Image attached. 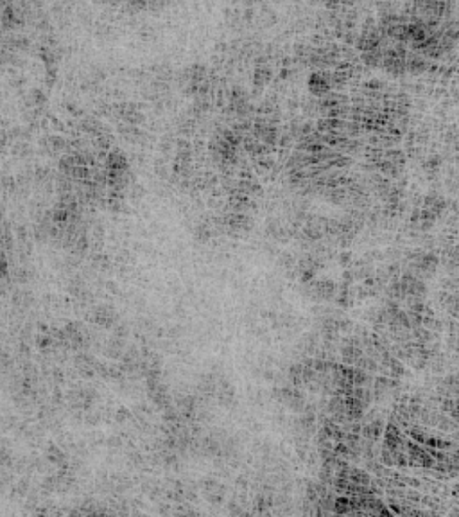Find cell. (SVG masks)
Wrapping results in <instances>:
<instances>
[{
	"label": "cell",
	"instance_id": "obj_3",
	"mask_svg": "<svg viewBox=\"0 0 459 517\" xmlns=\"http://www.w3.org/2000/svg\"><path fill=\"white\" fill-rule=\"evenodd\" d=\"M425 69H427V61L424 58L415 54H407V58H405V70L418 74V72H424Z\"/></svg>",
	"mask_w": 459,
	"mask_h": 517
},
{
	"label": "cell",
	"instance_id": "obj_4",
	"mask_svg": "<svg viewBox=\"0 0 459 517\" xmlns=\"http://www.w3.org/2000/svg\"><path fill=\"white\" fill-rule=\"evenodd\" d=\"M345 471L348 474H345L343 478H346L348 481L357 483V485H362V487L370 483V476H368L364 471H359V469H348V467H345Z\"/></svg>",
	"mask_w": 459,
	"mask_h": 517
},
{
	"label": "cell",
	"instance_id": "obj_7",
	"mask_svg": "<svg viewBox=\"0 0 459 517\" xmlns=\"http://www.w3.org/2000/svg\"><path fill=\"white\" fill-rule=\"evenodd\" d=\"M269 78H271V72H269L267 69H264V67H260V69H257V72H255V84L267 83Z\"/></svg>",
	"mask_w": 459,
	"mask_h": 517
},
{
	"label": "cell",
	"instance_id": "obj_5",
	"mask_svg": "<svg viewBox=\"0 0 459 517\" xmlns=\"http://www.w3.org/2000/svg\"><path fill=\"white\" fill-rule=\"evenodd\" d=\"M380 59H382V52H380V49H373V50H366V52H362V61H364L368 67H380Z\"/></svg>",
	"mask_w": 459,
	"mask_h": 517
},
{
	"label": "cell",
	"instance_id": "obj_6",
	"mask_svg": "<svg viewBox=\"0 0 459 517\" xmlns=\"http://www.w3.org/2000/svg\"><path fill=\"white\" fill-rule=\"evenodd\" d=\"M126 7L133 13L139 11H145L149 7V0H126Z\"/></svg>",
	"mask_w": 459,
	"mask_h": 517
},
{
	"label": "cell",
	"instance_id": "obj_8",
	"mask_svg": "<svg viewBox=\"0 0 459 517\" xmlns=\"http://www.w3.org/2000/svg\"><path fill=\"white\" fill-rule=\"evenodd\" d=\"M97 2H103V4H111V5H115V4H119V2H122V0H97Z\"/></svg>",
	"mask_w": 459,
	"mask_h": 517
},
{
	"label": "cell",
	"instance_id": "obj_9",
	"mask_svg": "<svg viewBox=\"0 0 459 517\" xmlns=\"http://www.w3.org/2000/svg\"><path fill=\"white\" fill-rule=\"evenodd\" d=\"M339 4H353V2H357V0H337Z\"/></svg>",
	"mask_w": 459,
	"mask_h": 517
},
{
	"label": "cell",
	"instance_id": "obj_2",
	"mask_svg": "<svg viewBox=\"0 0 459 517\" xmlns=\"http://www.w3.org/2000/svg\"><path fill=\"white\" fill-rule=\"evenodd\" d=\"M380 43H382V33H380V29H364L360 33L359 40H357V47H359L362 52L379 49Z\"/></svg>",
	"mask_w": 459,
	"mask_h": 517
},
{
	"label": "cell",
	"instance_id": "obj_1",
	"mask_svg": "<svg viewBox=\"0 0 459 517\" xmlns=\"http://www.w3.org/2000/svg\"><path fill=\"white\" fill-rule=\"evenodd\" d=\"M307 86H309V92L316 97H323V95H328L332 90V81L330 74H325V72H312L309 76V81H307Z\"/></svg>",
	"mask_w": 459,
	"mask_h": 517
}]
</instances>
